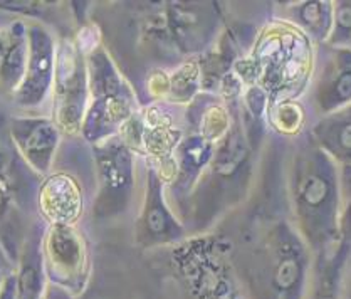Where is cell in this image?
<instances>
[{
	"label": "cell",
	"mask_w": 351,
	"mask_h": 299,
	"mask_svg": "<svg viewBox=\"0 0 351 299\" xmlns=\"http://www.w3.org/2000/svg\"><path fill=\"white\" fill-rule=\"evenodd\" d=\"M217 143L208 140L200 133H193L192 136L185 138L178 147L180 153V165H178V180L182 185L192 187L199 182L200 175L210 163L214 156V150Z\"/></svg>",
	"instance_id": "8fae6325"
},
{
	"label": "cell",
	"mask_w": 351,
	"mask_h": 299,
	"mask_svg": "<svg viewBox=\"0 0 351 299\" xmlns=\"http://www.w3.org/2000/svg\"><path fill=\"white\" fill-rule=\"evenodd\" d=\"M313 69L311 40L278 19L261 29L251 56L237 59L234 64L242 84H259L267 93L269 104L300 98L308 89Z\"/></svg>",
	"instance_id": "3957f363"
},
{
	"label": "cell",
	"mask_w": 351,
	"mask_h": 299,
	"mask_svg": "<svg viewBox=\"0 0 351 299\" xmlns=\"http://www.w3.org/2000/svg\"><path fill=\"white\" fill-rule=\"evenodd\" d=\"M239 103L227 106L232 117L230 128L217 143L210 163L197 182L199 189L204 190V193H200V200L207 202L208 207L207 224L214 217L217 219L227 208L237 205L251 187L254 155L257 152L245 136L239 115Z\"/></svg>",
	"instance_id": "277c9868"
},
{
	"label": "cell",
	"mask_w": 351,
	"mask_h": 299,
	"mask_svg": "<svg viewBox=\"0 0 351 299\" xmlns=\"http://www.w3.org/2000/svg\"><path fill=\"white\" fill-rule=\"evenodd\" d=\"M184 229L180 224L168 212L162 195V185L155 171H150V182H148L147 204H145L143 215H141V235L153 242L175 241L182 237Z\"/></svg>",
	"instance_id": "30bf717a"
},
{
	"label": "cell",
	"mask_w": 351,
	"mask_h": 299,
	"mask_svg": "<svg viewBox=\"0 0 351 299\" xmlns=\"http://www.w3.org/2000/svg\"><path fill=\"white\" fill-rule=\"evenodd\" d=\"M202 86L199 62H185L171 77V95L177 101H190Z\"/></svg>",
	"instance_id": "5bb4252c"
},
{
	"label": "cell",
	"mask_w": 351,
	"mask_h": 299,
	"mask_svg": "<svg viewBox=\"0 0 351 299\" xmlns=\"http://www.w3.org/2000/svg\"><path fill=\"white\" fill-rule=\"evenodd\" d=\"M304 108L298 99L269 104L267 125L281 138H296L306 130Z\"/></svg>",
	"instance_id": "7c38bea8"
},
{
	"label": "cell",
	"mask_w": 351,
	"mask_h": 299,
	"mask_svg": "<svg viewBox=\"0 0 351 299\" xmlns=\"http://www.w3.org/2000/svg\"><path fill=\"white\" fill-rule=\"evenodd\" d=\"M326 44L351 49V0L333 3V29Z\"/></svg>",
	"instance_id": "9a60e30c"
},
{
	"label": "cell",
	"mask_w": 351,
	"mask_h": 299,
	"mask_svg": "<svg viewBox=\"0 0 351 299\" xmlns=\"http://www.w3.org/2000/svg\"><path fill=\"white\" fill-rule=\"evenodd\" d=\"M276 9L278 21L293 25L304 34L316 46H323L330 39L333 29V2L326 0H304V2H285Z\"/></svg>",
	"instance_id": "52a82bcc"
},
{
	"label": "cell",
	"mask_w": 351,
	"mask_h": 299,
	"mask_svg": "<svg viewBox=\"0 0 351 299\" xmlns=\"http://www.w3.org/2000/svg\"><path fill=\"white\" fill-rule=\"evenodd\" d=\"M339 242L351 244V165L339 167Z\"/></svg>",
	"instance_id": "2e32d148"
},
{
	"label": "cell",
	"mask_w": 351,
	"mask_h": 299,
	"mask_svg": "<svg viewBox=\"0 0 351 299\" xmlns=\"http://www.w3.org/2000/svg\"><path fill=\"white\" fill-rule=\"evenodd\" d=\"M96 64L95 73V91L96 101L89 111L88 121H86V134L91 140L110 134L119 123L125 121L130 117L128 99L123 98L121 83L117 74L111 71L110 62L104 56L93 59Z\"/></svg>",
	"instance_id": "8992f818"
},
{
	"label": "cell",
	"mask_w": 351,
	"mask_h": 299,
	"mask_svg": "<svg viewBox=\"0 0 351 299\" xmlns=\"http://www.w3.org/2000/svg\"><path fill=\"white\" fill-rule=\"evenodd\" d=\"M278 200L269 207L266 192L263 204L249 220L245 248L249 274L256 281L261 299H301L309 269V249L298 234L286 211L276 212Z\"/></svg>",
	"instance_id": "7a4b0ae2"
},
{
	"label": "cell",
	"mask_w": 351,
	"mask_h": 299,
	"mask_svg": "<svg viewBox=\"0 0 351 299\" xmlns=\"http://www.w3.org/2000/svg\"><path fill=\"white\" fill-rule=\"evenodd\" d=\"M285 193L291 222L311 252L339 244V167L308 128L294 138Z\"/></svg>",
	"instance_id": "6da1fadb"
},
{
	"label": "cell",
	"mask_w": 351,
	"mask_h": 299,
	"mask_svg": "<svg viewBox=\"0 0 351 299\" xmlns=\"http://www.w3.org/2000/svg\"><path fill=\"white\" fill-rule=\"evenodd\" d=\"M99 171H101V199L108 202H119L128 197L132 187V155L130 150L119 141H111L99 150Z\"/></svg>",
	"instance_id": "9c48e42d"
},
{
	"label": "cell",
	"mask_w": 351,
	"mask_h": 299,
	"mask_svg": "<svg viewBox=\"0 0 351 299\" xmlns=\"http://www.w3.org/2000/svg\"><path fill=\"white\" fill-rule=\"evenodd\" d=\"M318 47L321 58L315 62L308 88L321 118L351 104V49L328 44Z\"/></svg>",
	"instance_id": "5b68a950"
},
{
	"label": "cell",
	"mask_w": 351,
	"mask_h": 299,
	"mask_svg": "<svg viewBox=\"0 0 351 299\" xmlns=\"http://www.w3.org/2000/svg\"><path fill=\"white\" fill-rule=\"evenodd\" d=\"M308 132L336 165H351V104L321 117Z\"/></svg>",
	"instance_id": "ba28073f"
},
{
	"label": "cell",
	"mask_w": 351,
	"mask_h": 299,
	"mask_svg": "<svg viewBox=\"0 0 351 299\" xmlns=\"http://www.w3.org/2000/svg\"><path fill=\"white\" fill-rule=\"evenodd\" d=\"M47 200L54 202L56 204L46 207V212L49 214L52 219H56L58 222H73L76 219L77 214L81 211V195L77 187L74 185L69 178H64V187H62V195H59V180L58 178H52L51 185L47 187Z\"/></svg>",
	"instance_id": "4fadbf2b"
}]
</instances>
